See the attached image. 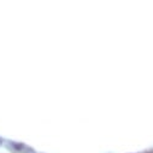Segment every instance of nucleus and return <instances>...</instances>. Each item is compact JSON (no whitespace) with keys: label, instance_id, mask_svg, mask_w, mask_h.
I'll return each mask as SVG.
<instances>
[{"label":"nucleus","instance_id":"1","mask_svg":"<svg viewBox=\"0 0 153 153\" xmlns=\"http://www.w3.org/2000/svg\"><path fill=\"white\" fill-rule=\"evenodd\" d=\"M1 143H3V140H1V139H0V145H1Z\"/></svg>","mask_w":153,"mask_h":153},{"label":"nucleus","instance_id":"2","mask_svg":"<svg viewBox=\"0 0 153 153\" xmlns=\"http://www.w3.org/2000/svg\"><path fill=\"white\" fill-rule=\"evenodd\" d=\"M147 153H153V152H147Z\"/></svg>","mask_w":153,"mask_h":153}]
</instances>
